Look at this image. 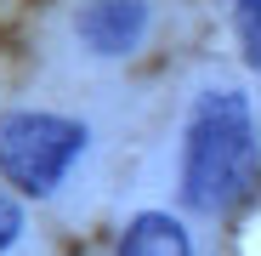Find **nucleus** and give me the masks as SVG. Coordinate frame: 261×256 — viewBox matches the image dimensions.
Segmentation results:
<instances>
[{
  "label": "nucleus",
  "instance_id": "20e7f679",
  "mask_svg": "<svg viewBox=\"0 0 261 256\" xmlns=\"http://www.w3.org/2000/svg\"><path fill=\"white\" fill-rule=\"evenodd\" d=\"M119 256H193V239L170 211H142L119 234Z\"/></svg>",
  "mask_w": 261,
  "mask_h": 256
},
{
  "label": "nucleus",
  "instance_id": "39448f33",
  "mask_svg": "<svg viewBox=\"0 0 261 256\" xmlns=\"http://www.w3.org/2000/svg\"><path fill=\"white\" fill-rule=\"evenodd\" d=\"M233 23H239L244 63H250V68H261V0H233Z\"/></svg>",
  "mask_w": 261,
  "mask_h": 256
},
{
  "label": "nucleus",
  "instance_id": "f257e3e1",
  "mask_svg": "<svg viewBox=\"0 0 261 256\" xmlns=\"http://www.w3.org/2000/svg\"><path fill=\"white\" fill-rule=\"evenodd\" d=\"M255 182V120L244 91L210 85L193 103L182 143V199L193 211H227Z\"/></svg>",
  "mask_w": 261,
  "mask_h": 256
},
{
  "label": "nucleus",
  "instance_id": "423d86ee",
  "mask_svg": "<svg viewBox=\"0 0 261 256\" xmlns=\"http://www.w3.org/2000/svg\"><path fill=\"white\" fill-rule=\"evenodd\" d=\"M17 234H23V211H17V199H12V194H0V250L17 245Z\"/></svg>",
  "mask_w": 261,
  "mask_h": 256
},
{
  "label": "nucleus",
  "instance_id": "f03ea898",
  "mask_svg": "<svg viewBox=\"0 0 261 256\" xmlns=\"http://www.w3.org/2000/svg\"><path fill=\"white\" fill-rule=\"evenodd\" d=\"M80 154H85L80 120H63V114H6L0 120V177L17 194L46 199Z\"/></svg>",
  "mask_w": 261,
  "mask_h": 256
},
{
  "label": "nucleus",
  "instance_id": "7ed1b4c3",
  "mask_svg": "<svg viewBox=\"0 0 261 256\" xmlns=\"http://www.w3.org/2000/svg\"><path fill=\"white\" fill-rule=\"evenodd\" d=\"M74 34H80V46L97 52V57H125V52H137L142 34H148V6L142 0H91V6L74 17Z\"/></svg>",
  "mask_w": 261,
  "mask_h": 256
}]
</instances>
